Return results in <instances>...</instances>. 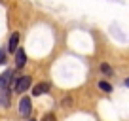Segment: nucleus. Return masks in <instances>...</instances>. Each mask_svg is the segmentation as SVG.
<instances>
[{
	"label": "nucleus",
	"instance_id": "9",
	"mask_svg": "<svg viewBox=\"0 0 129 121\" xmlns=\"http://www.w3.org/2000/svg\"><path fill=\"white\" fill-rule=\"evenodd\" d=\"M101 72H103V74H106V76H112V68H110V65L103 63V65H101Z\"/></svg>",
	"mask_w": 129,
	"mask_h": 121
},
{
	"label": "nucleus",
	"instance_id": "5",
	"mask_svg": "<svg viewBox=\"0 0 129 121\" xmlns=\"http://www.w3.org/2000/svg\"><path fill=\"white\" fill-rule=\"evenodd\" d=\"M48 91H49V83H44V81L32 87V95H34V97H40V95L48 93Z\"/></svg>",
	"mask_w": 129,
	"mask_h": 121
},
{
	"label": "nucleus",
	"instance_id": "3",
	"mask_svg": "<svg viewBox=\"0 0 129 121\" xmlns=\"http://www.w3.org/2000/svg\"><path fill=\"white\" fill-rule=\"evenodd\" d=\"M10 81H12V72H10V70H6L4 74H0V93L8 91Z\"/></svg>",
	"mask_w": 129,
	"mask_h": 121
},
{
	"label": "nucleus",
	"instance_id": "10",
	"mask_svg": "<svg viewBox=\"0 0 129 121\" xmlns=\"http://www.w3.org/2000/svg\"><path fill=\"white\" fill-rule=\"evenodd\" d=\"M42 121H55V115H53V113H46Z\"/></svg>",
	"mask_w": 129,
	"mask_h": 121
},
{
	"label": "nucleus",
	"instance_id": "13",
	"mask_svg": "<svg viewBox=\"0 0 129 121\" xmlns=\"http://www.w3.org/2000/svg\"><path fill=\"white\" fill-rule=\"evenodd\" d=\"M28 121H34V119H28Z\"/></svg>",
	"mask_w": 129,
	"mask_h": 121
},
{
	"label": "nucleus",
	"instance_id": "12",
	"mask_svg": "<svg viewBox=\"0 0 129 121\" xmlns=\"http://www.w3.org/2000/svg\"><path fill=\"white\" fill-rule=\"evenodd\" d=\"M125 85H127V87H129V78H127V80H125Z\"/></svg>",
	"mask_w": 129,
	"mask_h": 121
},
{
	"label": "nucleus",
	"instance_id": "4",
	"mask_svg": "<svg viewBox=\"0 0 129 121\" xmlns=\"http://www.w3.org/2000/svg\"><path fill=\"white\" fill-rule=\"evenodd\" d=\"M25 65H27V55H25L23 49H17L15 51V66L17 68H23Z\"/></svg>",
	"mask_w": 129,
	"mask_h": 121
},
{
	"label": "nucleus",
	"instance_id": "11",
	"mask_svg": "<svg viewBox=\"0 0 129 121\" xmlns=\"http://www.w3.org/2000/svg\"><path fill=\"white\" fill-rule=\"evenodd\" d=\"M4 59H6V49H0V65L4 63Z\"/></svg>",
	"mask_w": 129,
	"mask_h": 121
},
{
	"label": "nucleus",
	"instance_id": "8",
	"mask_svg": "<svg viewBox=\"0 0 129 121\" xmlns=\"http://www.w3.org/2000/svg\"><path fill=\"white\" fill-rule=\"evenodd\" d=\"M99 89L105 91V93H112V85H110L108 81H99Z\"/></svg>",
	"mask_w": 129,
	"mask_h": 121
},
{
	"label": "nucleus",
	"instance_id": "6",
	"mask_svg": "<svg viewBox=\"0 0 129 121\" xmlns=\"http://www.w3.org/2000/svg\"><path fill=\"white\" fill-rule=\"evenodd\" d=\"M19 49V34H12V38H10V44H8V51H17Z\"/></svg>",
	"mask_w": 129,
	"mask_h": 121
},
{
	"label": "nucleus",
	"instance_id": "1",
	"mask_svg": "<svg viewBox=\"0 0 129 121\" xmlns=\"http://www.w3.org/2000/svg\"><path fill=\"white\" fill-rule=\"evenodd\" d=\"M30 112H32L30 98H28V97H21V100H19V113H21V117H28Z\"/></svg>",
	"mask_w": 129,
	"mask_h": 121
},
{
	"label": "nucleus",
	"instance_id": "7",
	"mask_svg": "<svg viewBox=\"0 0 129 121\" xmlns=\"http://www.w3.org/2000/svg\"><path fill=\"white\" fill-rule=\"evenodd\" d=\"M0 106H4V108H8V106H10V95H8V91L0 93Z\"/></svg>",
	"mask_w": 129,
	"mask_h": 121
},
{
	"label": "nucleus",
	"instance_id": "2",
	"mask_svg": "<svg viewBox=\"0 0 129 121\" xmlns=\"http://www.w3.org/2000/svg\"><path fill=\"white\" fill-rule=\"evenodd\" d=\"M30 83H32L30 76H21L19 80L15 81V91H17V93H25V91H28Z\"/></svg>",
	"mask_w": 129,
	"mask_h": 121
}]
</instances>
